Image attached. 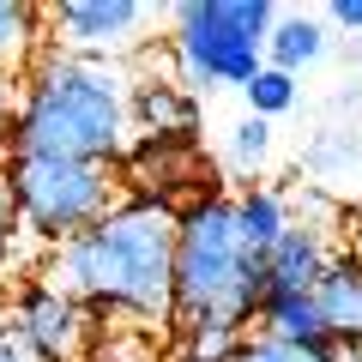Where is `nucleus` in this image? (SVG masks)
I'll return each instance as SVG.
<instances>
[{"mask_svg":"<svg viewBox=\"0 0 362 362\" xmlns=\"http://www.w3.org/2000/svg\"><path fill=\"white\" fill-rule=\"evenodd\" d=\"M42 42V6L30 0H0V66L13 73L18 61H30Z\"/></svg>","mask_w":362,"mask_h":362,"instance_id":"2eb2a0df","label":"nucleus"},{"mask_svg":"<svg viewBox=\"0 0 362 362\" xmlns=\"http://www.w3.org/2000/svg\"><path fill=\"white\" fill-rule=\"evenodd\" d=\"M6 139H13V73L0 66V151H6Z\"/></svg>","mask_w":362,"mask_h":362,"instance_id":"aec40b11","label":"nucleus"},{"mask_svg":"<svg viewBox=\"0 0 362 362\" xmlns=\"http://www.w3.org/2000/svg\"><path fill=\"white\" fill-rule=\"evenodd\" d=\"M350 259H362V223H356V235H350V247H344Z\"/></svg>","mask_w":362,"mask_h":362,"instance_id":"5701e85b","label":"nucleus"},{"mask_svg":"<svg viewBox=\"0 0 362 362\" xmlns=\"http://www.w3.org/2000/svg\"><path fill=\"white\" fill-rule=\"evenodd\" d=\"M308 296H314V314H320L332 350L362 344V259H350L344 247H338V254L326 259V272L314 278Z\"/></svg>","mask_w":362,"mask_h":362,"instance_id":"6e6552de","label":"nucleus"},{"mask_svg":"<svg viewBox=\"0 0 362 362\" xmlns=\"http://www.w3.org/2000/svg\"><path fill=\"white\" fill-rule=\"evenodd\" d=\"M247 97V115L272 121V115H284V109H296V73H278V66H259L254 78L242 85Z\"/></svg>","mask_w":362,"mask_h":362,"instance_id":"dca6fc26","label":"nucleus"},{"mask_svg":"<svg viewBox=\"0 0 362 362\" xmlns=\"http://www.w3.org/2000/svg\"><path fill=\"white\" fill-rule=\"evenodd\" d=\"M13 344L30 362H73L85 344V308L61 296L49 278H30L13 302Z\"/></svg>","mask_w":362,"mask_h":362,"instance_id":"0eeeda50","label":"nucleus"},{"mask_svg":"<svg viewBox=\"0 0 362 362\" xmlns=\"http://www.w3.org/2000/svg\"><path fill=\"white\" fill-rule=\"evenodd\" d=\"M266 302V259H254L235 235V194H199L175 218V320L247 326Z\"/></svg>","mask_w":362,"mask_h":362,"instance_id":"7ed1b4c3","label":"nucleus"},{"mask_svg":"<svg viewBox=\"0 0 362 362\" xmlns=\"http://www.w3.org/2000/svg\"><path fill=\"white\" fill-rule=\"evenodd\" d=\"M181 344H187V362H235V350L247 344V326L199 314V320H181Z\"/></svg>","mask_w":362,"mask_h":362,"instance_id":"4468645a","label":"nucleus"},{"mask_svg":"<svg viewBox=\"0 0 362 362\" xmlns=\"http://www.w3.org/2000/svg\"><path fill=\"white\" fill-rule=\"evenodd\" d=\"M284 230H290V206L272 194V187H247V194H235V235H242V247L254 259H266Z\"/></svg>","mask_w":362,"mask_h":362,"instance_id":"ddd939ff","label":"nucleus"},{"mask_svg":"<svg viewBox=\"0 0 362 362\" xmlns=\"http://www.w3.org/2000/svg\"><path fill=\"white\" fill-rule=\"evenodd\" d=\"M278 18L272 0H187L169 18V54H175L181 90L247 85L266 66V30Z\"/></svg>","mask_w":362,"mask_h":362,"instance_id":"20e7f679","label":"nucleus"},{"mask_svg":"<svg viewBox=\"0 0 362 362\" xmlns=\"http://www.w3.org/2000/svg\"><path fill=\"white\" fill-rule=\"evenodd\" d=\"M235 362H332V356H314V350L278 344V338H247V344L235 350Z\"/></svg>","mask_w":362,"mask_h":362,"instance_id":"a211bd4d","label":"nucleus"},{"mask_svg":"<svg viewBox=\"0 0 362 362\" xmlns=\"http://www.w3.org/2000/svg\"><path fill=\"white\" fill-rule=\"evenodd\" d=\"M18 254V211H13V187H6V169H0V272L13 266Z\"/></svg>","mask_w":362,"mask_h":362,"instance_id":"6ab92c4d","label":"nucleus"},{"mask_svg":"<svg viewBox=\"0 0 362 362\" xmlns=\"http://www.w3.org/2000/svg\"><path fill=\"white\" fill-rule=\"evenodd\" d=\"M133 121L145 127V139H194L199 97H187L181 85H139L133 90Z\"/></svg>","mask_w":362,"mask_h":362,"instance_id":"9b49d317","label":"nucleus"},{"mask_svg":"<svg viewBox=\"0 0 362 362\" xmlns=\"http://www.w3.org/2000/svg\"><path fill=\"white\" fill-rule=\"evenodd\" d=\"M0 362H30V356H25V350L13 344V338H0Z\"/></svg>","mask_w":362,"mask_h":362,"instance_id":"4be33fe9","label":"nucleus"},{"mask_svg":"<svg viewBox=\"0 0 362 362\" xmlns=\"http://www.w3.org/2000/svg\"><path fill=\"white\" fill-rule=\"evenodd\" d=\"M151 6L139 0H61V6H42V25L54 30V49L61 54H85V61H115L139 42Z\"/></svg>","mask_w":362,"mask_h":362,"instance_id":"423d86ee","label":"nucleus"},{"mask_svg":"<svg viewBox=\"0 0 362 362\" xmlns=\"http://www.w3.org/2000/svg\"><path fill=\"white\" fill-rule=\"evenodd\" d=\"M259 338H278V344L332 356V338H326L308 290H266V302H259Z\"/></svg>","mask_w":362,"mask_h":362,"instance_id":"9d476101","label":"nucleus"},{"mask_svg":"<svg viewBox=\"0 0 362 362\" xmlns=\"http://www.w3.org/2000/svg\"><path fill=\"white\" fill-rule=\"evenodd\" d=\"M326 54V25L314 13H278L266 30V66H278V73H302L308 61H320Z\"/></svg>","mask_w":362,"mask_h":362,"instance_id":"f8f14e48","label":"nucleus"},{"mask_svg":"<svg viewBox=\"0 0 362 362\" xmlns=\"http://www.w3.org/2000/svg\"><path fill=\"white\" fill-rule=\"evenodd\" d=\"M175 206L163 199H115L73 242L49 247L37 278H49L78 308H115L139 320H175Z\"/></svg>","mask_w":362,"mask_h":362,"instance_id":"f257e3e1","label":"nucleus"},{"mask_svg":"<svg viewBox=\"0 0 362 362\" xmlns=\"http://www.w3.org/2000/svg\"><path fill=\"white\" fill-rule=\"evenodd\" d=\"M332 254H338V242L326 235V223H296L290 218V230L266 254V290H314V278L326 272Z\"/></svg>","mask_w":362,"mask_h":362,"instance_id":"1a4fd4ad","label":"nucleus"},{"mask_svg":"<svg viewBox=\"0 0 362 362\" xmlns=\"http://www.w3.org/2000/svg\"><path fill=\"white\" fill-rule=\"evenodd\" d=\"M326 18H332L338 30H362V0H332V6H326Z\"/></svg>","mask_w":362,"mask_h":362,"instance_id":"412c9836","label":"nucleus"},{"mask_svg":"<svg viewBox=\"0 0 362 362\" xmlns=\"http://www.w3.org/2000/svg\"><path fill=\"white\" fill-rule=\"evenodd\" d=\"M266 157H272V121H259V115H242V121L230 127V163L247 175V169H259Z\"/></svg>","mask_w":362,"mask_h":362,"instance_id":"f3484780","label":"nucleus"},{"mask_svg":"<svg viewBox=\"0 0 362 362\" xmlns=\"http://www.w3.org/2000/svg\"><path fill=\"white\" fill-rule=\"evenodd\" d=\"M133 133V78L121 61L42 49L25 66V90L13 103V157H73V163H115Z\"/></svg>","mask_w":362,"mask_h":362,"instance_id":"f03ea898","label":"nucleus"},{"mask_svg":"<svg viewBox=\"0 0 362 362\" xmlns=\"http://www.w3.org/2000/svg\"><path fill=\"white\" fill-rule=\"evenodd\" d=\"M6 187H13L18 235H30L42 247L73 242L78 230H90L115 206L109 163H73V157H13Z\"/></svg>","mask_w":362,"mask_h":362,"instance_id":"39448f33","label":"nucleus"}]
</instances>
